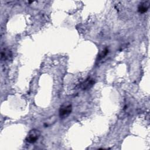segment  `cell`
I'll return each instance as SVG.
<instances>
[{
  "label": "cell",
  "instance_id": "obj_4",
  "mask_svg": "<svg viewBox=\"0 0 150 150\" xmlns=\"http://www.w3.org/2000/svg\"><path fill=\"white\" fill-rule=\"evenodd\" d=\"M149 6V1H143L141 2L138 6V11L139 13H143L146 12Z\"/></svg>",
  "mask_w": 150,
  "mask_h": 150
},
{
  "label": "cell",
  "instance_id": "obj_5",
  "mask_svg": "<svg viewBox=\"0 0 150 150\" xmlns=\"http://www.w3.org/2000/svg\"><path fill=\"white\" fill-rule=\"evenodd\" d=\"M8 52H6L5 49L4 50H2L1 52V60H6V59H8V57L9 56V53Z\"/></svg>",
  "mask_w": 150,
  "mask_h": 150
},
{
  "label": "cell",
  "instance_id": "obj_1",
  "mask_svg": "<svg viewBox=\"0 0 150 150\" xmlns=\"http://www.w3.org/2000/svg\"><path fill=\"white\" fill-rule=\"evenodd\" d=\"M40 136V131L37 129H31L26 137V141L28 143L33 144L37 141Z\"/></svg>",
  "mask_w": 150,
  "mask_h": 150
},
{
  "label": "cell",
  "instance_id": "obj_2",
  "mask_svg": "<svg viewBox=\"0 0 150 150\" xmlns=\"http://www.w3.org/2000/svg\"><path fill=\"white\" fill-rule=\"evenodd\" d=\"M72 110V105L70 103L62 104L59 109V116L61 118H65L68 117Z\"/></svg>",
  "mask_w": 150,
  "mask_h": 150
},
{
  "label": "cell",
  "instance_id": "obj_3",
  "mask_svg": "<svg viewBox=\"0 0 150 150\" xmlns=\"http://www.w3.org/2000/svg\"><path fill=\"white\" fill-rule=\"evenodd\" d=\"M94 84V80L92 79L88 78L81 84V88L83 90H88Z\"/></svg>",
  "mask_w": 150,
  "mask_h": 150
},
{
  "label": "cell",
  "instance_id": "obj_6",
  "mask_svg": "<svg viewBox=\"0 0 150 150\" xmlns=\"http://www.w3.org/2000/svg\"><path fill=\"white\" fill-rule=\"evenodd\" d=\"M108 50L107 49H104V50H103L102 52L100 54V55H99V56H98V59H103V57H104L105 56L107 55V54L108 53Z\"/></svg>",
  "mask_w": 150,
  "mask_h": 150
}]
</instances>
